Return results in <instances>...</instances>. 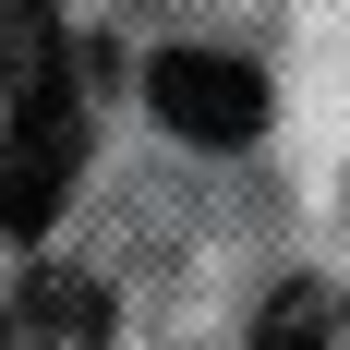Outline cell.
Here are the masks:
<instances>
[{
  "label": "cell",
  "mask_w": 350,
  "mask_h": 350,
  "mask_svg": "<svg viewBox=\"0 0 350 350\" xmlns=\"http://www.w3.org/2000/svg\"><path fill=\"white\" fill-rule=\"evenodd\" d=\"M72 181H85V97H72V72H49V85L12 97V133H0V230L49 242Z\"/></svg>",
  "instance_id": "cell-1"
},
{
  "label": "cell",
  "mask_w": 350,
  "mask_h": 350,
  "mask_svg": "<svg viewBox=\"0 0 350 350\" xmlns=\"http://www.w3.org/2000/svg\"><path fill=\"white\" fill-rule=\"evenodd\" d=\"M145 97H157V121L181 145H242L266 121V72L230 61V49H170V61L145 72Z\"/></svg>",
  "instance_id": "cell-2"
},
{
  "label": "cell",
  "mask_w": 350,
  "mask_h": 350,
  "mask_svg": "<svg viewBox=\"0 0 350 350\" xmlns=\"http://www.w3.org/2000/svg\"><path fill=\"white\" fill-rule=\"evenodd\" d=\"M0 350H109V290L85 266H25L0 302Z\"/></svg>",
  "instance_id": "cell-3"
},
{
  "label": "cell",
  "mask_w": 350,
  "mask_h": 350,
  "mask_svg": "<svg viewBox=\"0 0 350 350\" xmlns=\"http://www.w3.org/2000/svg\"><path fill=\"white\" fill-rule=\"evenodd\" d=\"M338 338H350V314H338V290H326V278H290L278 302L254 314V338H242V350H338Z\"/></svg>",
  "instance_id": "cell-4"
},
{
  "label": "cell",
  "mask_w": 350,
  "mask_h": 350,
  "mask_svg": "<svg viewBox=\"0 0 350 350\" xmlns=\"http://www.w3.org/2000/svg\"><path fill=\"white\" fill-rule=\"evenodd\" d=\"M61 72V12L49 0H0V97H25Z\"/></svg>",
  "instance_id": "cell-5"
}]
</instances>
